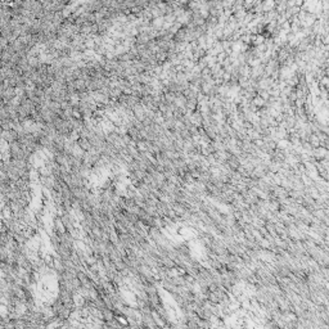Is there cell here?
Here are the masks:
<instances>
[{
  "label": "cell",
  "mask_w": 329,
  "mask_h": 329,
  "mask_svg": "<svg viewBox=\"0 0 329 329\" xmlns=\"http://www.w3.org/2000/svg\"><path fill=\"white\" fill-rule=\"evenodd\" d=\"M275 3H274V0H266L264 4H262V9L264 10H273Z\"/></svg>",
  "instance_id": "6da1fadb"
}]
</instances>
